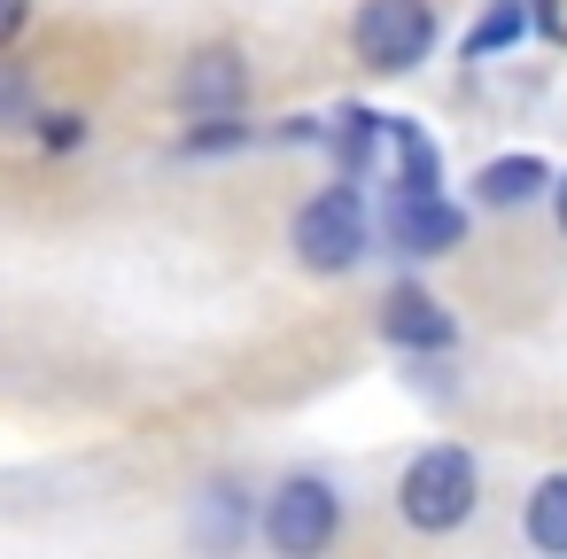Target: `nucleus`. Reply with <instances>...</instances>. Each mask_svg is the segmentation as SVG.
<instances>
[{"instance_id":"obj_1","label":"nucleus","mask_w":567,"mask_h":559,"mask_svg":"<svg viewBox=\"0 0 567 559\" xmlns=\"http://www.w3.org/2000/svg\"><path fill=\"white\" fill-rule=\"evenodd\" d=\"M288 241H296V265H311V272H350V265L373 249V218H365V195H358V179H334V187H319V195L296 210Z\"/></svg>"},{"instance_id":"obj_2","label":"nucleus","mask_w":567,"mask_h":559,"mask_svg":"<svg viewBox=\"0 0 567 559\" xmlns=\"http://www.w3.org/2000/svg\"><path fill=\"white\" fill-rule=\"evenodd\" d=\"M474 497H482V474H474V458H466L458 443H435V451H420V458L404 466V482H396V513H404L420 536H443V528H458V520L474 513Z\"/></svg>"},{"instance_id":"obj_3","label":"nucleus","mask_w":567,"mask_h":559,"mask_svg":"<svg viewBox=\"0 0 567 559\" xmlns=\"http://www.w3.org/2000/svg\"><path fill=\"white\" fill-rule=\"evenodd\" d=\"M350 48L365 71L396 79V71H420L427 48H435V9L427 0H365L358 24H350Z\"/></svg>"},{"instance_id":"obj_4","label":"nucleus","mask_w":567,"mask_h":559,"mask_svg":"<svg viewBox=\"0 0 567 559\" xmlns=\"http://www.w3.org/2000/svg\"><path fill=\"white\" fill-rule=\"evenodd\" d=\"M334 528H342V497H334V482H319V474H288V482L265 497V544L288 551V559L327 551Z\"/></svg>"},{"instance_id":"obj_5","label":"nucleus","mask_w":567,"mask_h":559,"mask_svg":"<svg viewBox=\"0 0 567 559\" xmlns=\"http://www.w3.org/2000/svg\"><path fill=\"white\" fill-rule=\"evenodd\" d=\"M381 234H389V249H404V257H451V249L466 241V210L443 203V195H389Z\"/></svg>"},{"instance_id":"obj_6","label":"nucleus","mask_w":567,"mask_h":559,"mask_svg":"<svg viewBox=\"0 0 567 559\" xmlns=\"http://www.w3.org/2000/svg\"><path fill=\"white\" fill-rule=\"evenodd\" d=\"M172 102H179L187 117L241 110V102H249V63H241V48H195V55L179 63V79H172Z\"/></svg>"},{"instance_id":"obj_7","label":"nucleus","mask_w":567,"mask_h":559,"mask_svg":"<svg viewBox=\"0 0 567 559\" xmlns=\"http://www.w3.org/2000/svg\"><path fill=\"white\" fill-rule=\"evenodd\" d=\"M381 334H389L396 350H451V342H458L451 311H443L427 288H389V303H381Z\"/></svg>"},{"instance_id":"obj_8","label":"nucleus","mask_w":567,"mask_h":559,"mask_svg":"<svg viewBox=\"0 0 567 559\" xmlns=\"http://www.w3.org/2000/svg\"><path fill=\"white\" fill-rule=\"evenodd\" d=\"M381 148L396 156V179H389L396 195H435V187H443V164H435V141H427V133H420L412 117H389V125H381Z\"/></svg>"},{"instance_id":"obj_9","label":"nucleus","mask_w":567,"mask_h":559,"mask_svg":"<svg viewBox=\"0 0 567 559\" xmlns=\"http://www.w3.org/2000/svg\"><path fill=\"white\" fill-rule=\"evenodd\" d=\"M482 203L489 210H520V203H536L544 187H551V172L536 164V156H497V164H482Z\"/></svg>"},{"instance_id":"obj_10","label":"nucleus","mask_w":567,"mask_h":559,"mask_svg":"<svg viewBox=\"0 0 567 559\" xmlns=\"http://www.w3.org/2000/svg\"><path fill=\"white\" fill-rule=\"evenodd\" d=\"M528 544L536 551H567V474L536 482V497H528Z\"/></svg>"},{"instance_id":"obj_11","label":"nucleus","mask_w":567,"mask_h":559,"mask_svg":"<svg viewBox=\"0 0 567 559\" xmlns=\"http://www.w3.org/2000/svg\"><path fill=\"white\" fill-rule=\"evenodd\" d=\"M381 125H389V117H373V110H342V117H334V133H327V141H334V156H342V172H350V179L373 164Z\"/></svg>"},{"instance_id":"obj_12","label":"nucleus","mask_w":567,"mask_h":559,"mask_svg":"<svg viewBox=\"0 0 567 559\" xmlns=\"http://www.w3.org/2000/svg\"><path fill=\"white\" fill-rule=\"evenodd\" d=\"M520 32H528V9H520V0H497V9H489V17H482V24L466 32V55L482 63V55H497V48H513Z\"/></svg>"},{"instance_id":"obj_13","label":"nucleus","mask_w":567,"mask_h":559,"mask_svg":"<svg viewBox=\"0 0 567 559\" xmlns=\"http://www.w3.org/2000/svg\"><path fill=\"white\" fill-rule=\"evenodd\" d=\"M241 141H249L241 110H218V117H195V133H179V156H226Z\"/></svg>"},{"instance_id":"obj_14","label":"nucleus","mask_w":567,"mask_h":559,"mask_svg":"<svg viewBox=\"0 0 567 559\" xmlns=\"http://www.w3.org/2000/svg\"><path fill=\"white\" fill-rule=\"evenodd\" d=\"M32 141L55 148V156H71V148L86 141V117H79V110H40V117H32Z\"/></svg>"},{"instance_id":"obj_15","label":"nucleus","mask_w":567,"mask_h":559,"mask_svg":"<svg viewBox=\"0 0 567 559\" xmlns=\"http://www.w3.org/2000/svg\"><path fill=\"white\" fill-rule=\"evenodd\" d=\"M40 110H32V86H24V71L17 63H0V133H17V125H32Z\"/></svg>"},{"instance_id":"obj_16","label":"nucleus","mask_w":567,"mask_h":559,"mask_svg":"<svg viewBox=\"0 0 567 559\" xmlns=\"http://www.w3.org/2000/svg\"><path fill=\"white\" fill-rule=\"evenodd\" d=\"M24 24H32V0H0V48H17Z\"/></svg>"},{"instance_id":"obj_17","label":"nucleus","mask_w":567,"mask_h":559,"mask_svg":"<svg viewBox=\"0 0 567 559\" xmlns=\"http://www.w3.org/2000/svg\"><path fill=\"white\" fill-rule=\"evenodd\" d=\"M536 24H544L551 40H567V24H559V0H536Z\"/></svg>"},{"instance_id":"obj_18","label":"nucleus","mask_w":567,"mask_h":559,"mask_svg":"<svg viewBox=\"0 0 567 559\" xmlns=\"http://www.w3.org/2000/svg\"><path fill=\"white\" fill-rule=\"evenodd\" d=\"M551 210H559V234H567V179L551 187Z\"/></svg>"}]
</instances>
